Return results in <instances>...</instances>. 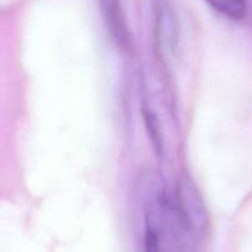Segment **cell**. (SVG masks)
<instances>
[{
	"instance_id": "4",
	"label": "cell",
	"mask_w": 252,
	"mask_h": 252,
	"mask_svg": "<svg viewBox=\"0 0 252 252\" xmlns=\"http://www.w3.org/2000/svg\"><path fill=\"white\" fill-rule=\"evenodd\" d=\"M157 43L158 47L164 53L174 52L177 44V25L174 12L169 7H164L159 12L157 22Z\"/></svg>"
},
{
	"instance_id": "5",
	"label": "cell",
	"mask_w": 252,
	"mask_h": 252,
	"mask_svg": "<svg viewBox=\"0 0 252 252\" xmlns=\"http://www.w3.org/2000/svg\"><path fill=\"white\" fill-rule=\"evenodd\" d=\"M216 11L233 20L245 17L248 12V0H206Z\"/></svg>"
},
{
	"instance_id": "1",
	"label": "cell",
	"mask_w": 252,
	"mask_h": 252,
	"mask_svg": "<svg viewBox=\"0 0 252 252\" xmlns=\"http://www.w3.org/2000/svg\"><path fill=\"white\" fill-rule=\"evenodd\" d=\"M148 175L140 186L144 211V252H187L196 236L161 180Z\"/></svg>"
},
{
	"instance_id": "2",
	"label": "cell",
	"mask_w": 252,
	"mask_h": 252,
	"mask_svg": "<svg viewBox=\"0 0 252 252\" xmlns=\"http://www.w3.org/2000/svg\"><path fill=\"white\" fill-rule=\"evenodd\" d=\"M175 201L184 219L197 239L206 226V211L201 197L194 189V185L189 180L184 179L180 181Z\"/></svg>"
},
{
	"instance_id": "3",
	"label": "cell",
	"mask_w": 252,
	"mask_h": 252,
	"mask_svg": "<svg viewBox=\"0 0 252 252\" xmlns=\"http://www.w3.org/2000/svg\"><path fill=\"white\" fill-rule=\"evenodd\" d=\"M100 2L106 25L108 26V30L116 43L120 44L121 47H128L130 38L122 11L121 0H100Z\"/></svg>"
}]
</instances>
